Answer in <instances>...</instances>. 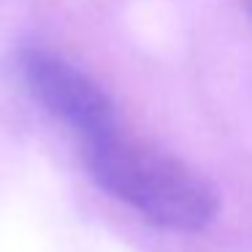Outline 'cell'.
Masks as SVG:
<instances>
[{"mask_svg":"<svg viewBox=\"0 0 252 252\" xmlns=\"http://www.w3.org/2000/svg\"><path fill=\"white\" fill-rule=\"evenodd\" d=\"M90 176L144 220L171 230H203L217 214V192L198 171L111 130L84 141Z\"/></svg>","mask_w":252,"mask_h":252,"instance_id":"obj_1","label":"cell"},{"mask_svg":"<svg viewBox=\"0 0 252 252\" xmlns=\"http://www.w3.org/2000/svg\"><path fill=\"white\" fill-rule=\"evenodd\" d=\"M19 71L33 98L49 114L76 130L82 144L117 130L109 95L65 57L30 46L19 57Z\"/></svg>","mask_w":252,"mask_h":252,"instance_id":"obj_2","label":"cell"}]
</instances>
